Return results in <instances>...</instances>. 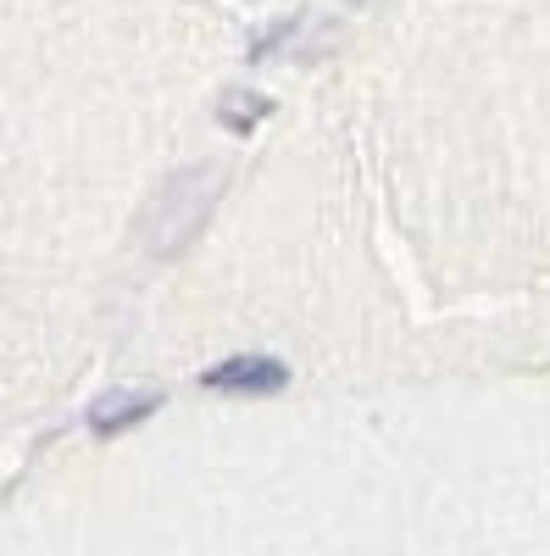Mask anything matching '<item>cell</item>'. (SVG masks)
<instances>
[{"label":"cell","mask_w":550,"mask_h":556,"mask_svg":"<svg viewBox=\"0 0 550 556\" xmlns=\"http://www.w3.org/2000/svg\"><path fill=\"white\" fill-rule=\"evenodd\" d=\"M206 390L217 395H279L290 384V362L279 356H261V351H240V356H222L201 374Z\"/></svg>","instance_id":"6da1fadb"},{"label":"cell","mask_w":550,"mask_h":556,"mask_svg":"<svg viewBox=\"0 0 550 556\" xmlns=\"http://www.w3.org/2000/svg\"><path fill=\"white\" fill-rule=\"evenodd\" d=\"M151 412H162V390H117V395H101L95 406H89V434H101V440H112V434H123V429H133V424H145Z\"/></svg>","instance_id":"7a4b0ae2"},{"label":"cell","mask_w":550,"mask_h":556,"mask_svg":"<svg viewBox=\"0 0 550 556\" xmlns=\"http://www.w3.org/2000/svg\"><path fill=\"white\" fill-rule=\"evenodd\" d=\"M272 117V101L267 96H251V89H228V96H222V106H217V123L228 128V134H256L261 123Z\"/></svg>","instance_id":"3957f363"},{"label":"cell","mask_w":550,"mask_h":556,"mask_svg":"<svg viewBox=\"0 0 550 556\" xmlns=\"http://www.w3.org/2000/svg\"><path fill=\"white\" fill-rule=\"evenodd\" d=\"M295 28H300V17H284L279 28H261V34L251 39V62H267V51H279L284 39H295Z\"/></svg>","instance_id":"277c9868"}]
</instances>
